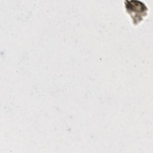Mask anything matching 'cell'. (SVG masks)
I'll use <instances>...</instances> for the list:
<instances>
[{
	"label": "cell",
	"mask_w": 153,
	"mask_h": 153,
	"mask_svg": "<svg viewBox=\"0 0 153 153\" xmlns=\"http://www.w3.org/2000/svg\"><path fill=\"white\" fill-rule=\"evenodd\" d=\"M125 2L126 10L132 16V19L134 20V23H136H136L139 22L137 14H139V17L140 20H142L143 16L146 15L147 8L142 2L138 1H126Z\"/></svg>",
	"instance_id": "obj_1"
}]
</instances>
